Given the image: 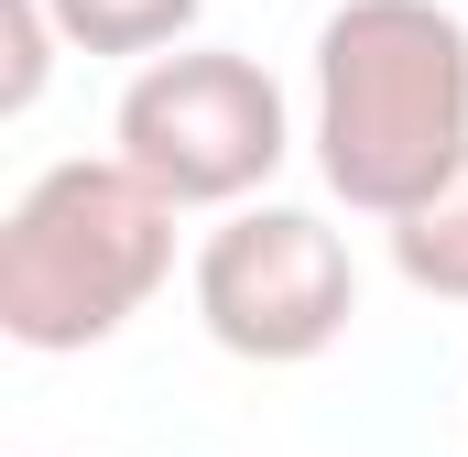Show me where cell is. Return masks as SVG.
Here are the masks:
<instances>
[{"label": "cell", "instance_id": "cell-1", "mask_svg": "<svg viewBox=\"0 0 468 457\" xmlns=\"http://www.w3.org/2000/svg\"><path fill=\"white\" fill-rule=\"evenodd\" d=\"M468 164V11L338 0L316 22V175L370 218H403Z\"/></svg>", "mask_w": 468, "mask_h": 457}, {"label": "cell", "instance_id": "cell-2", "mask_svg": "<svg viewBox=\"0 0 468 457\" xmlns=\"http://www.w3.org/2000/svg\"><path fill=\"white\" fill-rule=\"evenodd\" d=\"M175 272V197L131 153H77L22 186L0 218V338L11 348H99Z\"/></svg>", "mask_w": 468, "mask_h": 457}, {"label": "cell", "instance_id": "cell-3", "mask_svg": "<svg viewBox=\"0 0 468 457\" xmlns=\"http://www.w3.org/2000/svg\"><path fill=\"white\" fill-rule=\"evenodd\" d=\"M120 153L175 207H250L294 153V110L229 44H164L120 88Z\"/></svg>", "mask_w": 468, "mask_h": 457}, {"label": "cell", "instance_id": "cell-4", "mask_svg": "<svg viewBox=\"0 0 468 457\" xmlns=\"http://www.w3.org/2000/svg\"><path fill=\"white\" fill-rule=\"evenodd\" d=\"M349 316H359V261L316 207H261L250 197L197 239V327L229 359L294 370V359L349 338Z\"/></svg>", "mask_w": 468, "mask_h": 457}, {"label": "cell", "instance_id": "cell-5", "mask_svg": "<svg viewBox=\"0 0 468 457\" xmlns=\"http://www.w3.org/2000/svg\"><path fill=\"white\" fill-rule=\"evenodd\" d=\"M392 272L414 294H436V305H468V164L392 218Z\"/></svg>", "mask_w": 468, "mask_h": 457}, {"label": "cell", "instance_id": "cell-6", "mask_svg": "<svg viewBox=\"0 0 468 457\" xmlns=\"http://www.w3.org/2000/svg\"><path fill=\"white\" fill-rule=\"evenodd\" d=\"M197 11L207 0H55L77 55H164V44H186Z\"/></svg>", "mask_w": 468, "mask_h": 457}, {"label": "cell", "instance_id": "cell-7", "mask_svg": "<svg viewBox=\"0 0 468 457\" xmlns=\"http://www.w3.org/2000/svg\"><path fill=\"white\" fill-rule=\"evenodd\" d=\"M55 44H66L55 0H0V110H33V99H44Z\"/></svg>", "mask_w": 468, "mask_h": 457}]
</instances>
